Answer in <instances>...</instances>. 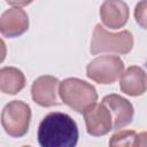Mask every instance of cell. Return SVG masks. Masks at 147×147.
<instances>
[{"label":"cell","instance_id":"1","mask_svg":"<svg viewBox=\"0 0 147 147\" xmlns=\"http://www.w3.org/2000/svg\"><path fill=\"white\" fill-rule=\"evenodd\" d=\"M37 137L40 147H76L79 132L68 114L53 111L41 119Z\"/></svg>","mask_w":147,"mask_h":147},{"label":"cell","instance_id":"2","mask_svg":"<svg viewBox=\"0 0 147 147\" xmlns=\"http://www.w3.org/2000/svg\"><path fill=\"white\" fill-rule=\"evenodd\" d=\"M59 95L64 105L80 114L98 101V92L95 87L92 84L75 77L65 78L60 83Z\"/></svg>","mask_w":147,"mask_h":147},{"label":"cell","instance_id":"3","mask_svg":"<svg viewBox=\"0 0 147 147\" xmlns=\"http://www.w3.org/2000/svg\"><path fill=\"white\" fill-rule=\"evenodd\" d=\"M133 34L123 30L117 33L107 31L101 24H96L91 39L90 52L93 55L100 53L127 54L133 48Z\"/></svg>","mask_w":147,"mask_h":147},{"label":"cell","instance_id":"4","mask_svg":"<svg viewBox=\"0 0 147 147\" xmlns=\"http://www.w3.org/2000/svg\"><path fill=\"white\" fill-rule=\"evenodd\" d=\"M31 108L21 100L8 102L1 111V125L5 132L14 138H21L29 131Z\"/></svg>","mask_w":147,"mask_h":147},{"label":"cell","instance_id":"5","mask_svg":"<svg viewBox=\"0 0 147 147\" xmlns=\"http://www.w3.org/2000/svg\"><path fill=\"white\" fill-rule=\"evenodd\" d=\"M124 71V62L116 55H101L93 59L86 67V76L93 82L109 85L118 80Z\"/></svg>","mask_w":147,"mask_h":147},{"label":"cell","instance_id":"6","mask_svg":"<svg viewBox=\"0 0 147 147\" xmlns=\"http://www.w3.org/2000/svg\"><path fill=\"white\" fill-rule=\"evenodd\" d=\"M86 131L92 137H102L113 130V118L108 108L101 103H93L84 111Z\"/></svg>","mask_w":147,"mask_h":147},{"label":"cell","instance_id":"7","mask_svg":"<svg viewBox=\"0 0 147 147\" xmlns=\"http://www.w3.org/2000/svg\"><path fill=\"white\" fill-rule=\"evenodd\" d=\"M59 85L60 80L51 75H44L34 79L31 86L32 100L41 107L59 106Z\"/></svg>","mask_w":147,"mask_h":147},{"label":"cell","instance_id":"8","mask_svg":"<svg viewBox=\"0 0 147 147\" xmlns=\"http://www.w3.org/2000/svg\"><path fill=\"white\" fill-rule=\"evenodd\" d=\"M102 103L108 108L113 118V130H119L129 124H131L134 115V109L132 103L118 95V94H108L102 99Z\"/></svg>","mask_w":147,"mask_h":147},{"label":"cell","instance_id":"9","mask_svg":"<svg viewBox=\"0 0 147 147\" xmlns=\"http://www.w3.org/2000/svg\"><path fill=\"white\" fill-rule=\"evenodd\" d=\"M29 24V16L23 8L10 7L0 16V33L6 38H16L28 31Z\"/></svg>","mask_w":147,"mask_h":147},{"label":"cell","instance_id":"10","mask_svg":"<svg viewBox=\"0 0 147 147\" xmlns=\"http://www.w3.org/2000/svg\"><path fill=\"white\" fill-rule=\"evenodd\" d=\"M129 15V6L122 0H107L100 7L101 21L105 26L111 30L123 28L127 23Z\"/></svg>","mask_w":147,"mask_h":147},{"label":"cell","instance_id":"11","mask_svg":"<svg viewBox=\"0 0 147 147\" xmlns=\"http://www.w3.org/2000/svg\"><path fill=\"white\" fill-rule=\"evenodd\" d=\"M147 78L145 70L139 65H131L123 71L119 78L121 91L130 96H139L146 92Z\"/></svg>","mask_w":147,"mask_h":147},{"label":"cell","instance_id":"12","mask_svg":"<svg viewBox=\"0 0 147 147\" xmlns=\"http://www.w3.org/2000/svg\"><path fill=\"white\" fill-rule=\"evenodd\" d=\"M25 87L24 74L15 67H3L0 69V92L15 95Z\"/></svg>","mask_w":147,"mask_h":147},{"label":"cell","instance_id":"13","mask_svg":"<svg viewBox=\"0 0 147 147\" xmlns=\"http://www.w3.org/2000/svg\"><path fill=\"white\" fill-rule=\"evenodd\" d=\"M146 132L118 130L109 139V147H146Z\"/></svg>","mask_w":147,"mask_h":147},{"label":"cell","instance_id":"14","mask_svg":"<svg viewBox=\"0 0 147 147\" xmlns=\"http://www.w3.org/2000/svg\"><path fill=\"white\" fill-rule=\"evenodd\" d=\"M146 9H147V1H140L136 5L134 17L137 23L142 29H146Z\"/></svg>","mask_w":147,"mask_h":147},{"label":"cell","instance_id":"15","mask_svg":"<svg viewBox=\"0 0 147 147\" xmlns=\"http://www.w3.org/2000/svg\"><path fill=\"white\" fill-rule=\"evenodd\" d=\"M7 55V46L5 44V41L0 38V63H2L6 59Z\"/></svg>","mask_w":147,"mask_h":147},{"label":"cell","instance_id":"16","mask_svg":"<svg viewBox=\"0 0 147 147\" xmlns=\"http://www.w3.org/2000/svg\"><path fill=\"white\" fill-rule=\"evenodd\" d=\"M22 147H31V146H22Z\"/></svg>","mask_w":147,"mask_h":147}]
</instances>
